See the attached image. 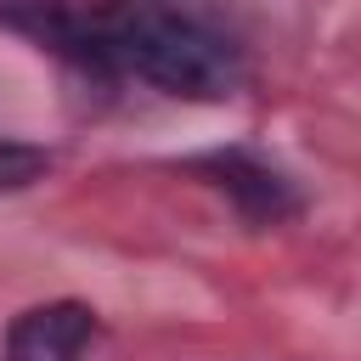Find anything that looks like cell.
I'll list each match as a JSON object with an SVG mask.
<instances>
[{
	"instance_id": "3",
	"label": "cell",
	"mask_w": 361,
	"mask_h": 361,
	"mask_svg": "<svg viewBox=\"0 0 361 361\" xmlns=\"http://www.w3.org/2000/svg\"><path fill=\"white\" fill-rule=\"evenodd\" d=\"M96 344V310L79 299H51L6 327V361H85Z\"/></svg>"
},
{
	"instance_id": "4",
	"label": "cell",
	"mask_w": 361,
	"mask_h": 361,
	"mask_svg": "<svg viewBox=\"0 0 361 361\" xmlns=\"http://www.w3.org/2000/svg\"><path fill=\"white\" fill-rule=\"evenodd\" d=\"M45 169H51V152H45V147L17 141V135H0V192H23V186H34Z\"/></svg>"
},
{
	"instance_id": "1",
	"label": "cell",
	"mask_w": 361,
	"mask_h": 361,
	"mask_svg": "<svg viewBox=\"0 0 361 361\" xmlns=\"http://www.w3.org/2000/svg\"><path fill=\"white\" fill-rule=\"evenodd\" d=\"M0 17L85 68L141 79L164 96L226 102L243 85V62L214 28H203L197 17H180L169 6H152V0H107V6L0 0Z\"/></svg>"
},
{
	"instance_id": "2",
	"label": "cell",
	"mask_w": 361,
	"mask_h": 361,
	"mask_svg": "<svg viewBox=\"0 0 361 361\" xmlns=\"http://www.w3.org/2000/svg\"><path fill=\"white\" fill-rule=\"evenodd\" d=\"M197 175H209L254 226H276V220H288L293 209H299V197H293V186H288V175L276 169V164H265L259 152H243V147H226V152H203L197 164H192Z\"/></svg>"
}]
</instances>
